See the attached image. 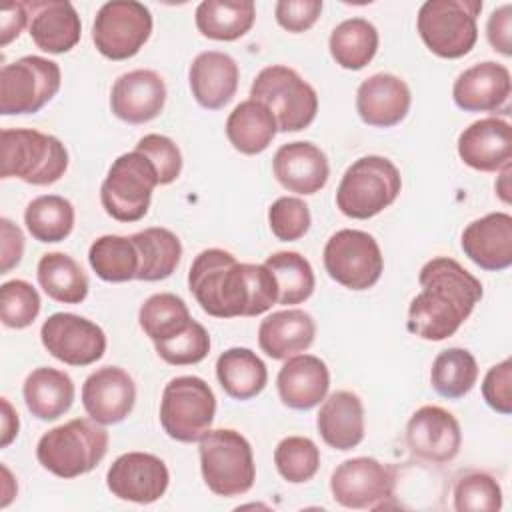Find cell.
I'll list each match as a JSON object with an SVG mask.
<instances>
[{
	"label": "cell",
	"mask_w": 512,
	"mask_h": 512,
	"mask_svg": "<svg viewBox=\"0 0 512 512\" xmlns=\"http://www.w3.org/2000/svg\"><path fill=\"white\" fill-rule=\"evenodd\" d=\"M188 288L214 318L260 316L278 304L272 272L264 264L238 262L222 248H206L192 260Z\"/></svg>",
	"instance_id": "obj_1"
},
{
	"label": "cell",
	"mask_w": 512,
	"mask_h": 512,
	"mask_svg": "<svg viewBox=\"0 0 512 512\" xmlns=\"http://www.w3.org/2000/svg\"><path fill=\"white\" fill-rule=\"evenodd\" d=\"M420 294L408 306L410 334L440 342L458 332L474 306L482 300V282L448 256L428 260L418 276Z\"/></svg>",
	"instance_id": "obj_2"
},
{
	"label": "cell",
	"mask_w": 512,
	"mask_h": 512,
	"mask_svg": "<svg viewBox=\"0 0 512 512\" xmlns=\"http://www.w3.org/2000/svg\"><path fill=\"white\" fill-rule=\"evenodd\" d=\"M108 452V432L92 418H74L40 436L36 458L50 474L70 480L92 472Z\"/></svg>",
	"instance_id": "obj_3"
},
{
	"label": "cell",
	"mask_w": 512,
	"mask_h": 512,
	"mask_svg": "<svg viewBox=\"0 0 512 512\" xmlns=\"http://www.w3.org/2000/svg\"><path fill=\"white\" fill-rule=\"evenodd\" d=\"M68 168V150L52 134L32 128H4L0 134V176L32 186L58 182Z\"/></svg>",
	"instance_id": "obj_4"
},
{
	"label": "cell",
	"mask_w": 512,
	"mask_h": 512,
	"mask_svg": "<svg viewBox=\"0 0 512 512\" xmlns=\"http://www.w3.org/2000/svg\"><path fill=\"white\" fill-rule=\"evenodd\" d=\"M200 472L210 492L222 498L246 494L256 480L250 442L232 428L208 430L198 440Z\"/></svg>",
	"instance_id": "obj_5"
},
{
	"label": "cell",
	"mask_w": 512,
	"mask_h": 512,
	"mask_svg": "<svg viewBox=\"0 0 512 512\" xmlns=\"http://www.w3.org/2000/svg\"><path fill=\"white\" fill-rule=\"evenodd\" d=\"M402 190L396 164L384 156H362L354 160L336 190V208L354 220H368L388 208Z\"/></svg>",
	"instance_id": "obj_6"
},
{
	"label": "cell",
	"mask_w": 512,
	"mask_h": 512,
	"mask_svg": "<svg viewBox=\"0 0 512 512\" xmlns=\"http://www.w3.org/2000/svg\"><path fill=\"white\" fill-rule=\"evenodd\" d=\"M480 0H426L416 18V28L426 48L448 60L466 56L478 40Z\"/></svg>",
	"instance_id": "obj_7"
},
{
	"label": "cell",
	"mask_w": 512,
	"mask_h": 512,
	"mask_svg": "<svg viewBox=\"0 0 512 512\" xmlns=\"http://www.w3.org/2000/svg\"><path fill=\"white\" fill-rule=\"evenodd\" d=\"M250 98L270 108L278 132H300L314 122L318 112L316 90L294 68L282 64L266 66L256 74Z\"/></svg>",
	"instance_id": "obj_8"
},
{
	"label": "cell",
	"mask_w": 512,
	"mask_h": 512,
	"mask_svg": "<svg viewBox=\"0 0 512 512\" xmlns=\"http://www.w3.org/2000/svg\"><path fill=\"white\" fill-rule=\"evenodd\" d=\"M158 184V172L142 152L120 154L100 186L102 208L118 222H138L148 214Z\"/></svg>",
	"instance_id": "obj_9"
},
{
	"label": "cell",
	"mask_w": 512,
	"mask_h": 512,
	"mask_svg": "<svg viewBox=\"0 0 512 512\" xmlns=\"http://www.w3.org/2000/svg\"><path fill=\"white\" fill-rule=\"evenodd\" d=\"M216 416V396L200 376L172 378L160 398V424L176 442H198Z\"/></svg>",
	"instance_id": "obj_10"
},
{
	"label": "cell",
	"mask_w": 512,
	"mask_h": 512,
	"mask_svg": "<svg viewBox=\"0 0 512 512\" xmlns=\"http://www.w3.org/2000/svg\"><path fill=\"white\" fill-rule=\"evenodd\" d=\"M60 66L42 56H22L0 70V114H36L60 90Z\"/></svg>",
	"instance_id": "obj_11"
},
{
	"label": "cell",
	"mask_w": 512,
	"mask_h": 512,
	"mask_svg": "<svg viewBox=\"0 0 512 512\" xmlns=\"http://www.w3.org/2000/svg\"><path fill=\"white\" fill-rule=\"evenodd\" d=\"M322 260L334 282L356 292L372 288L384 270V256L376 238L354 228L334 232L324 246Z\"/></svg>",
	"instance_id": "obj_12"
},
{
	"label": "cell",
	"mask_w": 512,
	"mask_h": 512,
	"mask_svg": "<svg viewBox=\"0 0 512 512\" xmlns=\"http://www.w3.org/2000/svg\"><path fill=\"white\" fill-rule=\"evenodd\" d=\"M152 34V14L136 0H112L100 6L92 24V42L108 60H128Z\"/></svg>",
	"instance_id": "obj_13"
},
{
	"label": "cell",
	"mask_w": 512,
	"mask_h": 512,
	"mask_svg": "<svg viewBox=\"0 0 512 512\" xmlns=\"http://www.w3.org/2000/svg\"><path fill=\"white\" fill-rule=\"evenodd\" d=\"M394 470L376 458H348L330 476V492L336 504L352 510L388 508L394 498Z\"/></svg>",
	"instance_id": "obj_14"
},
{
	"label": "cell",
	"mask_w": 512,
	"mask_h": 512,
	"mask_svg": "<svg viewBox=\"0 0 512 512\" xmlns=\"http://www.w3.org/2000/svg\"><path fill=\"white\" fill-rule=\"evenodd\" d=\"M42 346L68 366H90L106 352L104 330L78 314L56 312L40 328Z\"/></svg>",
	"instance_id": "obj_15"
},
{
	"label": "cell",
	"mask_w": 512,
	"mask_h": 512,
	"mask_svg": "<svg viewBox=\"0 0 512 512\" xmlns=\"http://www.w3.org/2000/svg\"><path fill=\"white\" fill-rule=\"evenodd\" d=\"M170 484V472L162 458L148 452L120 454L106 472V486L118 500L152 504Z\"/></svg>",
	"instance_id": "obj_16"
},
{
	"label": "cell",
	"mask_w": 512,
	"mask_h": 512,
	"mask_svg": "<svg viewBox=\"0 0 512 512\" xmlns=\"http://www.w3.org/2000/svg\"><path fill=\"white\" fill-rule=\"evenodd\" d=\"M406 444L420 460L432 464L450 462L462 446L460 424L452 412L440 406H422L406 424Z\"/></svg>",
	"instance_id": "obj_17"
},
{
	"label": "cell",
	"mask_w": 512,
	"mask_h": 512,
	"mask_svg": "<svg viewBox=\"0 0 512 512\" xmlns=\"http://www.w3.org/2000/svg\"><path fill=\"white\" fill-rule=\"evenodd\" d=\"M510 92V70L494 60H484L466 68L456 76L452 86V98L464 112L508 114Z\"/></svg>",
	"instance_id": "obj_18"
},
{
	"label": "cell",
	"mask_w": 512,
	"mask_h": 512,
	"mask_svg": "<svg viewBox=\"0 0 512 512\" xmlns=\"http://www.w3.org/2000/svg\"><path fill=\"white\" fill-rule=\"evenodd\" d=\"M134 402L136 384L120 366H102L82 384V406L86 414L102 426L126 420Z\"/></svg>",
	"instance_id": "obj_19"
},
{
	"label": "cell",
	"mask_w": 512,
	"mask_h": 512,
	"mask_svg": "<svg viewBox=\"0 0 512 512\" xmlns=\"http://www.w3.org/2000/svg\"><path fill=\"white\" fill-rule=\"evenodd\" d=\"M166 104L162 76L148 68L130 70L116 78L110 90L112 114L126 124H146L160 116Z\"/></svg>",
	"instance_id": "obj_20"
},
{
	"label": "cell",
	"mask_w": 512,
	"mask_h": 512,
	"mask_svg": "<svg viewBox=\"0 0 512 512\" xmlns=\"http://www.w3.org/2000/svg\"><path fill=\"white\" fill-rule=\"evenodd\" d=\"M460 160L478 172H498L512 164V126L496 116L480 118L458 136Z\"/></svg>",
	"instance_id": "obj_21"
},
{
	"label": "cell",
	"mask_w": 512,
	"mask_h": 512,
	"mask_svg": "<svg viewBox=\"0 0 512 512\" xmlns=\"http://www.w3.org/2000/svg\"><path fill=\"white\" fill-rule=\"evenodd\" d=\"M412 104L408 84L388 72L366 78L356 90V112L360 120L374 128H392L400 124Z\"/></svg>",
	"instance_id": "obj_22"
},
{
	"label": "cell",
	"mask_w": 512,
	"mask_h": 512,
	"mask_svg": "<svg viewBox=\"0 0 512 512\" xmlns=\"http://www.w3.org/2000/svg\"><path fill=\"white\" fill-rule=\"evenodd\" d=\"M28 34L32 42L48 54L70 52L82 34V22L76 8L66 0L26 2Z\"/></svg>",
	"instance_id": "obj_23"
},
{
	"label": "cell",
	"mask_w": 512,
	"mask_h": 512,
	"mask_svg": "<svg viewBox=\"0 0 512 512\" xmlns=\"http://www.w3.org/2000/svg\"><path fill=\"white\" fill-rule=\"evenodd\" d=\"M272 172L282 188L302 196L320 192L330 176L326 154L312 142L282 144L272 158Z\"/></svg>",
	"instance_id": "obj_24"
},
{
	"label": "cell",
	"mask_w": 512,
	"mask_h": 512,
	"mask_svg": "<svg viewBox=\"0 0 512 512\" xmlns=\"http://www.w3.org/2000/svg\"><path fill=\"white\" fill-rule=\"evenodd\" d=\"M460 246L464 254L482 270L502 272L512 264V216L508 212H490L470 222Z\"/></svg>",
	"instance_id": "obj_25"
},
{
	"label": "cell",
	"mask_w": 512,
	"mask_h": 512,
	"mask_svg": "<svg viewBox=\"0 0 512 512\" xmlns=\"http://www.w3.org/2000/svg\"><path fill=\"white\" fill-rule=\"evenodd\" d=\"M276 388L284 406L292 410H312L328 396V366L314 354L290 356L278 370Z\"/></svg>",
	"instance_id": "obj_26"
},
{
	"label": "cell",
	"mask_w": 512,
	"mask_h": 512,
	"mask_svg": "<svg viewBox=\"0 0 512 512\" xmlns=\"http://www.w3.org/2000/svg\"><path fill=\"white\" fill-rule=\"evenodd\" d=\"M238 78L240 70L236 60L218 50L200 52L188 68L192 96L206 110L224 108L238 90Z\"/></svg>",
	"instance_id": "obj_27"
},
{
	"label": "cell",
	"mask_w": 512,
	"mask_h": 512,
	"mask_svg": "<svg viewBox=\"0 0 512 512\" xmlns=\"http://www.w3.org/2000/svg\"><path fill=\"white\" fill-rule=\"evenodd\" d=\"M316 336L314 318L300 308L278 310L258 326V346L272 360H286L306 352Z\"/></svg>",
	"instance_id": "obj_28"
},
{
	"label": "cell",
	"mask_w": 512,
	"mask_h": 512,
	"mask_svg": "<svg viewBox=\"0 0 512 512\" xmlns=\"http://www.w3.org/2000/svg\"><path fill=\"white\" fill-rule=\"evenodd\" d=\"M316 428L324 444L346 452L364 440V406L358 394L336 390L322 400Z\"/></svg>",
	"instance_id": "obj_29"
},
{
	"label": "cell",
	"mask_w": 512,
	"mask_h": 512,
	"mask_svg": "<svg viewBox=\"0 0 512 512\" xmlns=\"http://www.w3.org/2000/svg\"><path fill=\"white\" fill-rule=\"evenodd\" d=\"M22 394L32 416L52 422L70 410L76 390L72 378L64 370L40 366L26 376Z\"/></svg>",
	"instance_id": "obj_30"
},
{
	"label": "cell",
	"mask_w": 512,
	"mask_h": 512,
	"mask_svg": "<svg viewBox=\"0 0 512 512\" xmlns=\"http://www.w3.org/2000/svg\"><path fill=\"white\" fill-rule=\"evenodd\" d=\"M278 132V124L270 108L258 100H242L234 106L226 120L228 142L240 154L254 156L264 152Z\"/></svg>",
	"instance_id": "obj_31"
},
{
	"label": "cell",
	"mask_w": 512,
	"mask_h": 512,
	"mask_svg": "<svg viewBox=\"0 0 512 512\" xmlns=\"http://www.w3.org/2000/svg\"><path fill=\"white\" fill-rule=\"evenodd\" d=\"M216 378L230 398L250 400L266 388L268 370L256 352L234 346L218 356Z\"/></svg>",
	"instance_id": "obj_32"
},
{
	"label": "cell",
	"mask_w": 512,
	"mask_h": 512,
	"mask_svg": "<svg viewBox=\"0 0 512 512\" xmlns=\"http://www.w3.org/2000/svg\"><path fill=\"white\" fill-rule=\"evenodd\" d=\"M194 20L202 36L232 42L250 32L256 6L252 0H204L198 4Z\"/></svg>",
	"instance_id": "obj_33"
},
{
	"label": "cell",
	"mask_w": 512,
	"mask_h": 512,
	"mask_svg": "<svg viewBox=\"0 0 512 512\" xmlns=\"http://www.w3.org/2000/svg\"><path fill=\"white\" fill-rule=\"evenodd\" d=\"M132 240L140 258L136 280L158 282L172 276V272L178 268L182 258V244L172 230L154 226L132 234Z\"/></svg>",
	"instance_id": "obj_34"
},
{
	"label": "cell",
	"mask_w": 512,
	"mask_h": 512,
	"mask_svg": "<svg viewBox=\"0 0 512 512\" xmlns=\"http://www.w3.org/2000/svg\"><path fill=\"white\" fill-rule=\"evenodd\" d=\"M36 278L46 296L60 304H80L88 296V276L64 252H46L38 262Z\"/></svg>",
	"instance_id": "obj_35"
},
{
	"label": "cell",
	"mask_w": 512,
	"mask_h": 512,
	"mask_svg": "<svg viewBox=\"0 0 512 512\" xmlns=\"http://www.w3.org/2000/svg\"><path fill=\"white\" fill-rule=\"evenodd\" d=\"M378 42V30L372 22L366 18H348L332 30L328 50L340 68L362 70L376 56Z\"/></svg>",
	"instance_id": "obj_36"
},
{
	"label": "cell",
	"mask_w": 512,
	"mask_h": 512,
	"mask_svg": "<svg viewBox=\"0 0 512 512\" xmlns=\"http://www.w3.org/2000/svg\"><path fill=\"white\" fill-rule=\"evenodd\" d=\"M88 262L104 282L120 284L136 280L140 258L132 236L104 234L90 244Z\"/></svg>",
	"instance_id": "obj_37"
},
{
	"label": "cell",
	"mask_w": 512,
	"mask_h": 512,
	"mask_svg": "<svg viewBox=\"0 0 512 512\" xmlns=\"http://www.w3.org/2000/svg\"><path fill=\"white\" fill-rule=\"evenodd\" d=\"M138 322L144 334L154 344H160L182 334L192 324V316L180 296L160 292L144 300L138 310Z\"/></svg>",
	"instance_id": "obj_38"
},
{
	"label": "cell",
	"mask_w": 512,
	"mask_h": 512,
	"mask_svg": "<svg viewBox=\"0 0 512 512\" xmlns=\"http://www.w3.org/2000/svg\"><path fill=\"white\" fill-rule=\"evenodd\" d=\"M24 224L38 242H62L74 228V206L68 198L58 194L38 196L26 206Z\"/></svg>",
	"instance_id": "obj_39"
},
{
	"label": "cell",
	"mask_w": 512,
	"mask_h": 512,
	"mask_svg": "<svg viewBox=\"0 0 512 512\" xmlns=\"http://www.w3.org/2000/svg\"><path fill=\"white\" fill-rule=\"evenodd\" d=\"M264 266L272 272L278 286V304H302L316 286L312 264L294 250H280L264 260Z\"/></svg>",
	"instance_id": "obj_40"
},
{
	"label": "cell",
	"mask_w": 512,
	"mask_h": 512,
	"mask_svg": "<svg viewBox=\"0 0 512 512\" xmlns=\"http://www.w3.org/2000/svg\"><path fill=\"white\" fill-rule=\"evenodd\" d=\"M478 380V364L466 348H446L438 352L430 368V384L436 394L448 400L466 396Z\"/></svg>",
	"instance_id": "obj_41"
},
{
	"label": "cell",
	"mask_w": 512,
	"mask_h": 512,
	"mask_svg": "<svg viewBox=\"0 0 512 512\" xmlns=\"http://www.w3.org/2000/svg\"><path fill=\"white\" fill-rule=\"evenodd\" d=\"M274 464L286 482L304 484L320 468V450L306 436H286L274 448Z\"/></svg>",
	"instance_id": "obj_42"
},
{
	"label": "cell",
	"mask_w": 512,
	"mask_h": 512,
	"mask_svg": "<svg viewBox=\"0 0 512 512\" xmlns=\"http://www.w3.org/2000/svg\"><path fill=\"white\" fill-rule=\"evenodd\" d=\"M502 508V488L486 472H464L454 484L456 512H498Z\"/></svg>",
	"instance_id": "obj_43"
},
{
	"label": "cell",
	"mask_w": 512,
	"mask_h": 512,
	"mask_svg": "<svg viewBox=\"0 0 512 512\" xmlns=\"http://www.w3.org/2000/svg\"><path fill=\"white\" fill-rule=\"evenodd\" d=\"M40 294L26 280H8L0 286V320L6 328H28L40 314Z\"/></svg>",
	"instance_id": "obj_44"
},
{
	"label": "cell",
	"mask_w": 512,
	"mask_h": 512,
	"mask_svg": "<svg viewBox=\"0 0 512 512\" xmlns=\"http://www.w3.org/2000/svg\"><path fill=\"white\" fill-rule=\"evenodd\" d=\"M156 354L170 366H188L202 362L210 352V334L208 330L192 320V324L172 340L154 344Z\"/></svg>",
	"instance_id": "obj_45"
},
{
	"label": "cell",
	"mask_w": 512,
	"mask_h": 512,
	"mask_svg": "<svg viewBox=\"0 0 512 512\" xmlns=\"http://www.w3.org/2000/svg\"><path fill=\"white\" fill-rule=\"evenodd\" d=\"M268 224L278 240L294 242L310 230L312 216L304 200L296 196H280L268 208Z\"/></svg>",
	"instance_id": "obj_46"
},
{
	"label": "cell",
	"mask_w": 512,
	"mask_h": 512,
	"mask_svg": "<svg viewBox=\"0 0 512 512\" xmlns=\"http://www.w3.org/2000/svg\"><path fill=\"white\" fill-rule=\"evenodd\" d=\"M134 150L142 152L154 164V168L158 172L160 186L172 184L180 176L182 154L172 138L162 136V134H146L138 140Z\"/></svg>",
	"instance_id": "obj_47"
},
{
	"label": "cell",
	"mask_w": 512,
	"mask_h": 512,
	"mask_svg": "<svg viewBox=\"0 0 512 512\" xmlns=\"http://www.w3.org/2000/svg\"><path fill=\"white\" fill-rule=\"evenodd\" d=\"M484 402L498 414L508 416L512 412V360L504 358L494 364L482 380Z\"/></svg>",
	"instance_id": "obj_48"
},
{
	"label": "cell",
	"mask_w": 512,
	"mask_h": 512,
	"mask_svg": "<svg viewBox=\"0 0 512 512\" xmlns=\"http://www.w3.org/2000/svg\"><path fill=\"white\" fill-rule=\"evenodd\" d=\"M322 12V0H280L274 6L276 22L292 32L300 34L310 30Z\"/></svg>",
	"instance_id": "obj_49"
},
{
	"label": "cell",
	"mask_w": 512,
	"mask_h": 512,
	"mask_svg": "<svg viewBox=\"0 0 512 512\" xmlns=\"http://www.w3.org/2000/svg\"><path fill=\"white\" fill-rule=\"evenodd\" d=\"M486 38L490 46L502 56L512 54V6L504 4L496 8L486 24Z\"/></svg>",
	"instance_id": "obj_50"
},
{
	"label": "cell",
	"mask_w": 512,
	"mask_h": 512,
	"mask_svg": "<svg viewBox=\"0 0 512 512\" xmlns=\"http://www.w3.org/2000/svg\"><path fill=\"white\" fill-rule=\"evenodd\" d=\"M0 274L10 272L20 264L24 254V234L22 230L8 218H0Z\"/></svg>",
	"instance_id": "obj_51"
},
{
	"label": "cell",
	"mask_w": 512,
	"mask_h": 512,
	"mask_svg": "<svg viewBox=\"0 0 512 512\" xmlns=\"http://www.w3.org/2000/svg\"><path fill=\"white\" fill-rule=\"evenodd\" d=\"M26 2H12L0 10V46H8L28 26Z\"/></svg>",
	"instance_id": "obj_52"
},
{
	"label": "cell",
	"mask_w": 512,
	"mask_h": 512,
	"mask_svg": "<svg viewBox=\"0 0 512 512\" xmlns=\"http://www.w3.org/2000/svg\"><path fill=\"white\" fill-rule=\"evenodd\" d=\"M18 428H20L18 414L14 412L8 398H2V442H0L2 448H6L18 436Z\"/></svg>",
	"instance_id": "obj_53"
},
{
	"label": "cell",
	"mask_w": 512,
	"mask_h": 512,
	"mask_svg": "<svg viewBox=\"0 0 512 512\" xmlns=\"http://www.w3.org/2000/svg\"><path fill=\"white\" fill-rule=\"evenodd\" d=\"M2 476H4V482H2V500H0V508H6L10 504V500L16 496L14 490H8L10 484H14L12 476H10V470L6 466H2Z\"/></svg>",
	"instance_id": "obj_54"
},
{
	"label": "cell",
	"mask_w": 512,
	"mask_h": 512,
	"mask_svg": "<svg viewBox=\"0 0 512 512\" xmlns=\"http://www.w3.org/2000/svg\"><path fill=\"white\" fill-rule=\"evenodd\" d=\"M508 180H510V168H506V170H502V174H500V182L496 184V192L500 194V198L508 204L510 202V186H508Z\"/></svg>",
	"instance_id": "obj_55"
}]
</instances>
